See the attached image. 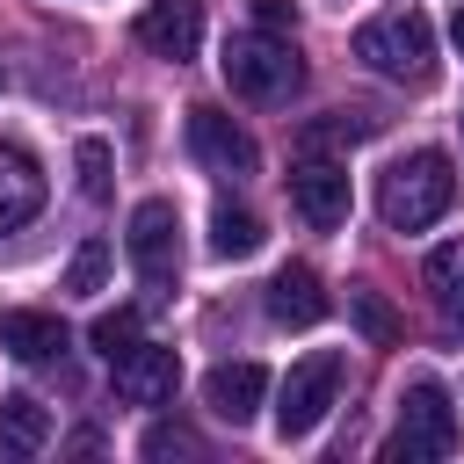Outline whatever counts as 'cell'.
Segmentation results:
<instances>
[{"label": "cell", "instance_id": "1", "mask_svg": "<svg viewBox=\"0 0 464 464\" xmlns=\"http://www.w3.org/2000/svg\"><path fill=\"white\" fill-rule=\"evenodd\" d=\"M457 203V167H450V152H406L384 181H377V218L392 225V232H428L442 210Z\"/></svg>", "mask_w": 464, "mask_h": 464}, {"label": "cell", "instance_id": "2", "mask_svg": "<svg viewBox=\"0 0 464 464\" xmlns=\"http://www.w3.org/2000/svg\"><path fill=\"white\" fill-rule=\"evenodd\" d=\"M355 58H362L370 72L399 80V87H420V80L435 72V29H428L420 7H384V14H370V22L355 29Z\"/></svg>", "mask_w": 464, "mask_h": 464}, {"label": "cell", "instance_id": "3", "mask_svg": "<svg viewBox=\"0 0 464 464\" xmlns=\"http://www.w3.org/2000/svg\"><path fill=\"white\" fill-rule=\"evenodd\" d=\"M457 413H450V392L435 384V377H413L406 384V399H399V428H392V442H384V457L392 464H428V457H457Z\"/></svg>", "mask_w": 464, "mask_h": 464}, {"label": "cell", "instance_id": "4", "mask_svg": "<svg viewBox=\"0 0 464 464\" xmlns=\"http://www.w3.org/2000/svg\"><path fill=\"white\" fill-rule=\"evenodd\" d=\"M218 72H225V87H232V94H246V102H283V94L304 80V65L290 58V44H283V36H268V29L225 36Z\"/></svg>", "mask_w": 464, "mask_h": 464}, {"label": "cell", "instance_id": "5", "mask_svg": "<svg viewBox=\"0 0 464 464\" xmlns=\"http://www.w3.org/2000/svg\"><path fill=\"white\" fill-rule=\"evenodd\" d=\"M334 392H341V355L334 348H312L304 362H290V377L276 392V435L283 442H304L334 413Z\"/></svg>", "mask_w": 464, "mask_h": 464}, {"label": "cell", "instance_id": "6", "mask_svg": "<svg viewBox=\"0 0 464 464\" xmlns=\"http://www.w3.org/2000/svg\"><path fill=\"white\" fill-rule=\"evenodd\" d=\"M123 246H130V268H138L152 290L174 283V276H181V210H174L167 196H145V203L130 210Z\"/></svg>", "mask_w": 464, "mask_h": 464}, {"label": "cell", "instance_id": "7", "mask_svg": "<svg viewBox=\"0 0 464 464\" xmlns=\"http://www.w3.org/2000/svg\"><path fill=\"white\" fill-rule=\"evenodd\" d=\"M188 152H196V167L218 174V181H246V174L261 167L254 138H246L225 109H188Z\"/></svg>", "mask_w": 464, "mask_h": 464}, {"label": "cell", "instance_id": "8", "mask_svg": "<svg viewBox=\"0 0 464 464\" xmlns=\"http://www.w3.org/2000/svg\"><path fill=\"white\" fill-rule=\"evenodd\" d=\"M290 210H297L312 232H334V225H348V167H341V160H319V152H304V160L290 167Z\"/></svg>", "mask_w": 464, "mask_h": 464}, {"label": "cell", "instance_id": "9", "mask_svg": "<svg viewBox=\"0 0 464 464\" xmlns=\"http://www.w3.org/2000/svg\"><path fill=\"white\" fill-rule=\"evenodd\" d=\"M109 370H116V399H130V406H167L174 384H181V362H174V348H160V341L123 348Z\"/></svg>", "mask_w": 464, "mask_h": 464}, {"label": "cell", "instance_id": "10", "mask_svg": "<svg viewBox=\"0 0 464 464\" xmlns=\"http://www.w3.org/2000/svg\"><path fill=\"white\" fill-rule=\"evenodd\" d=\"M130 36L152 51V58H196V44H203V14H196V0H152V7H138V22H130Z\"/></svg>", "mask_w": 464, "mask_h": 464}, {"label": "cell", "instance_id": "11", "mask_svg": "<svg viewBox=\"0 0 464 464\" xmlns=\"http://www.w3.org/2000/svg\"><path fill=\"white\" fill-rule=\"evenodd\" d=\"M261 304H268V319H276V326H319L334 297H326L319 268L290 261V268H276V276H268V297H261Z\"/></svg>", "mask_w": 464, "mask_h": 464}, {"label": "cell", "instance_id": "12", "mask_svg": "<svg viewBox=\"0 0 464 464\" xmlns=\"http://www.w3.org/2000/svg\"><path fill=\"white\" fill-rule=\"evenodd\" d=\"M261 399H268V370H261V362H218V370L203 377V406H210L218 420H232V428H246V420L261 413Z\"/></svg>", "mask_w": 464, "mask_h": 464}, {"label": "cell", "instance_id": "13", "mask_svg": "<svg viewBox=\"0 0 464 464\" xmlns=\"http://www.w3.org/2000/svg\"><path fill=\"white\" fill-rule=\"evenodd\" d=\"M0 348L14 355V362H58L65 348H72V334H65V319L58 312H0Z\"/></svg>", "mask_w": 464, "mask_h": 464}, {"label": "cell", "instance_id": "14", "mask_svg": "<svg viewBox=\"0 0 464 464\" xmlns=\"http://www.w3.org/2000/svg\"><path fill=\"white\" fill-rule=\"evenodd\" d=\"M36 210H44V167L22 145H0V232L29 225Z\"/></svg>", "mask_w": 464, "mask_h": 464}, {"label": "cell", "instance_id": "15", "mask_svg": "<svg viewBox=\"0 0 464 464\" xmlns=\"http://www.w3.org/2000/svg\"><path fill=\"white\" fill-rule=\"evenodd\" d=\"M44 442H51V413H44V399L7 392V399H0V450H7V457H36Z\"/></svg>", "mask_w": 464, "mask_h": 464}, {"label": "cell", "instance_id": "16", "mask_svg": "<svg viewBox=\"0 0 464 464\" xmlns=\"http://www.w3.org/2000/svg\"><path fill=\"white\" fill-rule=\"evenodd\" d=\"M420 283H428V297H435V312H442L450 326H464V239H450V246H435V254L420 261Z\"/></svg>", "mask_w": 464, "mask_h": 464}, {"label": "cell", "instance_id": "17", "mask_svg": "<svg viewBox=\"0 0 464 464\" xmlns=\"http://www.w3.org/2000/svg\"><path fill=\"white\" fill-rule=\"evenodd\" d=\"M261 239H268V232H261L254 210H239V203H218V210H210V254H218V261H246V254H261Z\"/></svg>", "mask_w": 464, "mask_h": 464}, {"label": "cell", "instance_id": "18", "mask_svg": "<svg viewBox=\"0 0 464 464\" xmlns=\"http://www.w3.org/2000/svg\"><path fill=\"white\" fill-rule=\"evenodd\" d=\"M370 130H377V116H362V109H334V116H319V123H304V130H297V152L355 145V138H370Z\"/></svg>", "mask_w": 464, "mask_h": 464}, {"label": "cell", "instance_id": "19", "mask_svg": "<svg viewBox=\"0 0 464 464\" xmlns=\"http://www.w3.org/2000/svg\"><path fill=\"white\" fill-rule=\"evenodd\" d=\"M348 312H355V326H362L370 348H392L399 341V312H392L384 290H348Z\"/></svg>", "mask_w": 464, "mask_h": 464}, {"label": "cell", "instance_id": "20", "mask_svg": "<svg viewBox=\"0 0 464 464\" xmlns=\"http://www.w3.org/2000/svg\"><path fill=\"white\" fill-rule=\"evenodd\" d=\"M87 341H94V348H102V355L116 362L123 348H138V341H145V326H138V312H130V304H116V312H94Z\"/></svg>", "mask_w": 464, "mask_h": 464}, {"label": "cell", "instance_id": "21", "mask_svg": "<svg viewBox=\"0 0 464 464\" xmlns=\"http://www.w3.org/2000/svg\"><path fill=\"white\" fill-rule=\"evenodd\" d=\"M102 276H109V239H80L72 246V261H65V290H102Z\"/></svg>", "mask_w": 464, "mask_h": 464}, {"label": "cell", "instance_id": "22", "mask_svg": "<svg viewBox=\"0 0 464 464\" xmlns=\"http://www.w3.org/2000/svg\"><path fill=\"white\" fill-rule=\"evenodd\" d=\"M72 167H80V196H87V203H109V145H102V138H80Z\"/></svg>", "mask_w": 464, "mask_h": 464}, {"label": "cell", "instance_id": "23", "mask_svg": "<svg viewBox=\"0 0 464 464\" xmlns=\"http://www.w3.org/2000/svg\"><path fill=\"white\" fill-rule=\"evenodd\" d=\"M138 450H145V457H152V464H160V457H203V442H196V435H188V428H181V420H152V428H145V442H138Z\"/></svg>", "mask_w": 464, "mask_h": 464}, {"label": "cell", "instance_id": "24", "mask_svg": "<svg viewBox=\"0 0 464 464\" xmlns=\"http://www.w3.org/2000/svg\"><path fill=\"white\" fill-rule=\"evenodd\" d=\"M254 29L290 36V29H297V7H290V0H254Z\"/></svg>", "mask_w": 464, "mask_h": 464}, {"label": "cell", "instance_id": "25", "mask_svg": "<svg viewBox=\"0 0 464 464\" xmlns=\"http://www.w3.org/2000/svg\"><path fill=\"white\" fill-rule=\"evenodd\" d=\"M450 44L464 51V0H457V14H450Z\"/></svg>", "mask_w": 464, "mask_h": 464}, {"label": "cell", "instance_id": "26", "mask_svg": "<svg viewBox=\"0 0 464 464\" xmlns=\"http://www.w3.org/2000/svg\"><path fill=\"white\" fill-rule=\"evenodd\" d=\"M0 87H7V72H0Z\"/></svg>", "mask_w": 464, "mask_h": 464}, {"label": "cell", "instance_id": "27", "mask_svg": "<svg viewBox=\"0 0 464 464\" xmlns=\"http://www.w3.org/2000/svg\"><path fill=\"white\" fill-rule=\"evenodd\" d=\"M457 123H464V116H457Z\"/></svg>", "mask_w": 464, "mask_h": 464}]
</instances>
